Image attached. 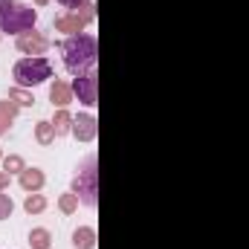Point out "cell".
Here are the masks:
<instances>
[{"label": "cell", "mask_w": 249, "mask_h": 249, "mask_svg": "<svg viewBox=\"0 0 249 249\" xmlns=\"http://www.w3.org/2000/svg\"><path fill=\"white\" fill-rule=\"evenodd\" d=\"M61 55H64V67L72 72V75H84L90 70H96L99 61V41L87 32H78V35H70L61 44Z\"/></svg>", "instance_id": "cell-1"}, {"label": "cell", "mask_w": 249, "mask_h": 249, "mask_svg": "<svg viewBox=\"0 0 249 249\" xmlns=\"http://www.w3.org/2000/svg\"><path fill=\"white\" fill-rule=\"evenodd\" d=\"M72 194H75L87 209H96V206H99V157H96V154L84 157V162L75 168Z\"/></svg>", "instance_id": "cell-2"}, {"label": "cell", "mask_w": 249, "mask_h": 249, "mask_svg": "<svg viewBox=\"0 0 249 249\" xmlns=\"http://www.w3.org/2000/svg\"><path fill=\"white\" fill-rule=\"evenodd\" d=\"M35 20H38V12L32 6L20 0H0V32L20 35V32L35 29Z\"/></svg>", "instance_id": "cell-3"}, {"label": "cell", "mask_w": 249, "mask_h": 249, "mask_svg": "<svg viewBox=\"0 0 249 249\" xmlns=\"http://www.w3.org/2000/svg\"><path fill=\"white\" fill-rule=\"evenodd\" d=\"M12 75L18 81V87H35L44 84L47 78H53V64L44 55H32V58H20L12 67Z\"/></svg>", "instance_id": "cell-4"}, {"label": "cell", "mask_w": 249, "mask_h": 249, "mask_svg": "<svg viewBox=\"0 0 249 249\" xmlns=\"http://www.w3.org/2000/svg\"><path fill=\"white\" fill-rule=\"evenodd\" d=\"M70 87H72V96H75L81 105L93 107V105L99 102V72H96V70H90V72H84V75H75V81H72Z\"/></svg>", "instance_id": "cell-5"}, {"label": "cell", "mask_w": 249, "mask_h": 249, "mask_svg": "<svg viewBox=\"0 0 249 249\" xmlns=\"http://www.w3.org/2000/svg\"><path fill=\"white\" fill-rule=\"evenodd\" d=\"M15 47H18V53H23V55L32 58V55H44V53L50 50V38H47L44 32L29 29V32H20V35H18Z\"/></svg>", "instance_id": "cell-6"}, {"label": "cell", "mask_w": 249, "mask_h": 249, "mask_svg": "<svg viewBox=\"0 0 249 249\" xmlns=\"http://www.w3.org/2000/svg\"><path fill=\"white\" fill-rule=\"evenodd\" d=\"M78 142H93L96 139V133H99V122H96V116L93 113H78V116H72V130H70Z\"/></svg>", "instance_id": "cell-7"}, {"label": "cell", "mask_w": 249, "mask_h": 249, "mask_svg": "<svg viewBox=\"0 0 249 249\" xmlns=\"http://www.w3.org/2000/svg\"><path fill=\"white\" fill-rule=\"evenodd\" d=\"M84 26H87V20L81 15H75V12H67V15L55 18V29L67 32V35H78V32H84Z\"/></svg>", "instance_id": "cell-8"}, {"label": "cell", "mask_w": 249, "mask_h": 249, "mask_svg": "<svg viewBox=\"0 0 249 249\" xmlns=\"http://www.w3.org/2000/svg\"><path fill=\"white\" fill-rule=\"evenodd\" d=\"M44 183H47V177H44V171L41 168H23L20 171V188L23 191H41L44 188Z\"/></svg>", "instance_id": "cell-9"}, {"label": "cell", "mask_w": 249, "mask_h": 249, "mask_svg": "<svg viewBox=\"0 0 249 249\" xmlns=\"http://www.w3.org/2000/svg\"><path fill=\"white\" fill-rule=\"evenodd\" d=\"M50 102L53 105H58V107H67L70 102H72V87L67 84V81H53V87H50Z\"/></svg>", "instance_id": "cell-10"}, {"label": "cell", "mask_w": 249, "mask_h": 249, "mask_svg": "<svg viewBox=\"0 0 249 249\" xmlns=\"http://www.w3.org/2000/svg\"><path fill=\"white\" fill-rule=\"evenodd\" d=\"M72 247L75 249H96V229L78 226V229L72 232Z\"/></svg>", "instance_id": "cell-11"}, {"label": "cell", "mask_w": 249, "mask_h": 249, "mask_svg": "<svg viewBox=\"0 0 249 249\" xmlns=\"http://www.w3.org/2000/svg\"><path fill=\"white\" fill-rule=\"evenodd\" d=\"M18 107H20V105H15L12 99H3V102H0V136L12 127L15 116H18Z\"/></svg>", "instance_id": "cell-12"}, {"label": "cell", "mask_w": 249, "mask_h": 249, "mask_svg": "<svg viewBox=\"0 0 249 249\" xmlns=\"http://www.w3.org/2000/svg\"><path fill=\"white\" fill-rule=\"evenodd\" d=\"M53 130H55V136H67L72 130V116L67 113V107H58V113L53 119Z\"/></svg>", "instance_id": "cell-13"}, {"label": "cell", "mask_w": 249, "mask_h": 249, "mask_svg": "<svg viewBox=\"0 0 249 249\" xmlns=\"http://www.w3.org/2000/svg\"><path fill=\"white\" fill-rule=\"evenodd\" d=\"M23 209H26V214H41V212L47 209V197L38 194V191H32V194L23 200Z\"/></svg>", "instance_id": "cell-14"}, {"label": "cell", "mask_w": 249, "mask_h": 249, "mask_svg": "<svg viewBox=\"0 0 249 249\" xmlns=\"http://www.w3.org/2000/svg\"><path fill=\"white\" fill-rule=\"evenodd\" d=\"M29 247L32 249H50L53 247V235L47 229H32L29 232Z\"/></svg>", "instance_id": "cell-15"}, {"label": "cell", "mask_w": 249, "mask_h": 249, "mask_svg": "<svg viewBox=\"0 0 249 249\" xmlns=\"http://www.w3.org/2000/svg\"><path fill=\"white\" fill-rule=\"evenodd\" d=\"M35 139H38V145H53V142H55L53 122H38L35 124Z\"/></svg>", "instance_id": "cell-16"}, {"label": "cell", "mask_w": 249, "mask_h": 249, "mask_svg": "<svg viewBox=\"0 0 249 249\" xmlns=\"http://www.w3.org/2000/svg\"><path fill=\"white\" fill-rule=\"evenodd\" d=\"M9 99H12L15 105H20V107H32V105H35V96H32L26 87H15V90H9Z\"/></svg>", "instance_id": "cell-17"}, {"label": "cell", "mask_w": 249, "mask_h": 249, "mask_svg": "<svg viewBox=\"0 0 249 249\" xmlns=\"http://www.w3.org/2000/svg\"><path fill=\"white\" fill-rule=\"evenodd\" d=\"M23 168H26L23 157H18V154H9V157H3V171H6V174H20Z\"/></svg>", "instance_id": "cell-18"}, {"label": "cell", "mask_w": 249, "mask_h": 249, "mask_svg": "<svg viewBox=\"0 0 249 249\" xmlns=\"http://www.w3.org/2000/svg\"><path fill=\"white\" fill-rule=\"evenodd\" d=\"M78 203H81V200H78V197H75L72 191H70V194H61V197H58V209H61L64 214H72V212L78 209Z\"/></svg>", "instance_id": "cell-19"}, {"label": "cell", "mask_w": 249, "mask_h": 249, "mask_svg": "<svg viewBox=\"0 0 249 249\" xmlns=\"http://www.w3.org/2000/svg\"><path fill=\"white\" fill-rule=\"evenodd\" d=\"M70 12H75V15H81V18H84L87 23H93V20H96V6H93L90 0H84V3H78V6H75V9H70Z\"/></svg>", "instance_id": "cell-20"}, {"label": "cell", "mask_w": 249, "mask_h": 249, "mask_svg": "<svg viewBox=\"0 0 249 249\" xmlns=\"http://www.w3.org/2000/svg\"><path fill=\"white\" fill-rule=\"evenodd\" d=\"M12 212H15V203H12V197H9L6 191H0V220L12 217Z\"/></svg>", "instance_id": "cell-21"}, {"label": "cell", "mask_w": 249, "mask_h": 249, "mask_svg": "<svg viewBox=\"0 0 249 249\" xmlns=\"http://www.w3.org/2000/svg\"><path fill=\"white\" fill-rule=\"evenodd\" d=\"M9 186H12V174H6V171H0V191H6Z\"/></svg>", "instance_id": "cell-22"}, {"label": "cell", "mask_w": 249, "mask_h": 249, "mask_svg": "<svg viewBox=\"0 0 249 249\" xmlns=\"http://www.w3.org/2000/svg\"><path fill=\"white\" fill-rule=\"evenodd\" d=\"M58 3H61L64 9H75V6H78V3H84V0H58Z\"/></svg>", "instance_id": "cell-23"}, {"label": "cell", "mask_w": 249, "mask_h": 249, "mask_svg": "<svg viewBox=\"0 0 249 249\" xmlns=\"http://www.w3.org/2000/svg\"><path fill=\"white\" fill-rule=\"evenodd\" d=\"M35 3H38V6H47V3H50V0H35Z\"/></svg>", "instance_id": "cell-24"}, {"label": "cell", "mask_w": 249, "mask_h": 249, "mask_svg": "<svg viewBox=\"0 0 249 249\" xmlns=\"http://www.w3.org/2000/svg\"><path fill=\"white\" fill-rule=\"evenodd\" d=\"M0 162H3V151H0Z\"/></svg>", "instance_id": "cell-25"}]
</instances>
